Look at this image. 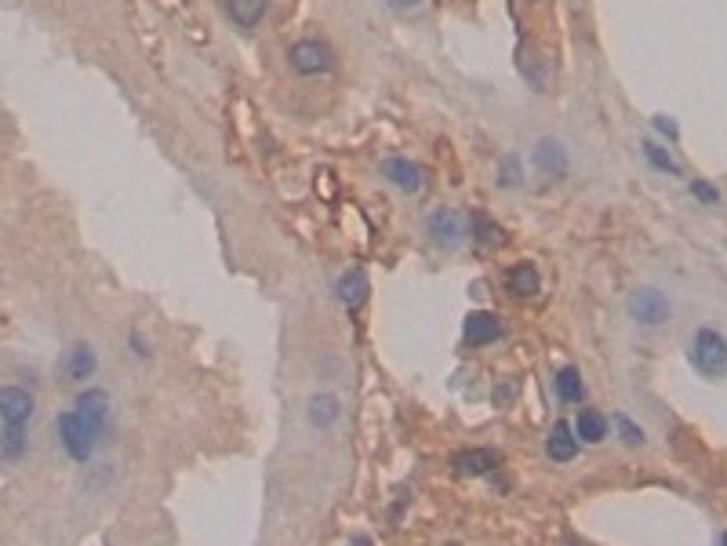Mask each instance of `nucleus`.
Segmentation results:
<instances>
[{"instance_id":"f257e3e1","label":"nucleus","mask_w":727,"mask_h":546,"mask_svg":"<svg viewBox=\"0 0 727 546\" xmlns=\"http://www.w3.org/2000/svg\"><path fill=\"white\" fill-rule=\"evenodd\" d=\"M691 368H695L702 379L709 383H720L727 372V339L717 332V328H695L691 332V346H688Z\"/></svg>"},{"instance_id":"f03ea898","label":"nucleus","mask_w":727,"mask_h":546,"mask_svg":"<svg viewBox=\"0 0 727 546\" xmlns=\"http://www.w3.org/2000/svg\"><path fill=\"white\" fill-rule=\"evenodd\" d=\"M55 434H59V445L66 448L73 463H91V455L99 452V445L106 437L95 430L91 423H84L77 412H59L55 415Z\"/></svg>"},{"instance_id":"7ed1b4c3","label":"nucleus","mask_w":727,"mask_h":546,"mask_svg":"<svg viewBox=\"0 0 727 546\" xmlns=\"http://www.w3.org/2000/svg\"><path fill=\"white\" fill-rule=\"evenodd\" d=\"M626 314L633 324L640 328H662V324L673 317V303H669V295L655 284H640L633 288L626 299Z\"/></svg>"},{"instance_id":"20e7f679","label":"nucleus","mask_w":727,"mask_h":546,"mask_svg":"<svg viewBox=\"0 0 727 546\" xmlns=\"http://www.w3.org/2000/svg\"><path fill=\"white\" fill-rule=\"evenodd\" d=\"M288 62L299 77H320V73L335 70V51L317 37H306V41H295L288 48Z\"/></svg>"},{"instance_id":"39448f33","label":"nucleus","mask_w":727,"mask_h":546,"mask_svg":"<svg viewBox=\"0 0 727 546\" xmlns=\"http://www.w3.org/2000/svg\"><path fill=\"white\" fill-rule=\"evenodd\" d=\"M426 237L440 252H455L466 241V223L455 208H437V212L426 215Z\"/></svg>"},{"instance_id":"423d86ee","label":"nucleus","mask_w":727,"mask_h":546,"mask_svg":"<svg viewBox=\"0 0 727 546\" xmlns=\"http://www.w3.org/2000/svg\"><path fill=\"white\" fill-rule=\"evenodd\" d=\"M73 412L84 419V423H91L95 430H99L102 437L113 430V401L106 390H99V386H88L84 394L73 401Z\"/></svg>"},{"instance_id":"0eeeda50","label":"nucleus","mask_w":727,"mask_h":546,"mask_svg":"<svg viewBox=\"0 0 727 546\" xmlns=\"http://www.w3.org/2000/svg\"><path fill=\"white\" fill-rule=\"evenodd\" d=\"M33 397L22 386H0V430H30Z\"/></svg>"},{"instance_id":"6e6552de","label":"nucleus","mask_w":727,"mask_h":546,"mask_svg":"<svg viewBox=\"0 0 727 546\" xmlns=\"http://www.w3.org/2000/svg\"><path fill=\"white\" fill-rule=\"evenodd\" d=\"M379 175L393 186V190L408 193V197H415V193L426 186V172H422V164L408 161V157H386V161L379 164Z\"/></svg>"},{"instance_id":"1a4fd4ad","label":"nucleus","mask_w":727,"mask_h":546,"mask_svg":"<svg viewBox=\"0 0 727 546\" xmlns=\"http://www.w3.org/2000/svg\"><path fill=\"white\" fill-rule=\"evenodd\" d=\"M531 161H535V168L546 179H564V175L571 172V157H568V146L560 139H538L535 150H531Z\"/></svg>"},{"instance_id":"9d476101","label":"nucleus","mask_w":727,"mask_h":546,"mask_svg":"<svg viewBox=\"0 0 727 546\" xmlns=\"http://www.w3.org/2000/svg\"><path fill=\"white\" fill-rule=\"evenodd\" d=\"M95 368H99V357H95V350L88 343H73L59 361V372L66 383H88Z\"/></svg>"},{"instance_id":"9b49d317","label":"nucleus","mask_w":727,"mask_h":546,"mask_svg":"<svg viewBox=\"0 0 727 546\" xmlns=\"http://www.w3.org/2000/svg\"><path fill=\"white\" fill-rule=\"evenodd\" d=\"M498 335H502V317L491 314V310H473V314H466V321H462V339H466V346H488L495 343Z\"/></svg>"},{"instance_id":"f8f14e48","label":"nucleus","mask_w":727,"mask_h":546,"mask_svg":"<svg viewBox=\"0 0 727 546\" xmlns=\"http://www.w3.org/2000/svg\"><path fill=\"white\" fill-rule=\"evenodd\" d=\"M498 459H502V455H498L495 448H466V452H459L451 459V470L459 477H484L495 470Z\"/></svg>"},{"instance_id":"ddd939ff","label":"nucleus","mask_w":727,"mask_h":546,"mask_svg":"<svg viewBox=\"0 0 727 546\" xmlns=\"http://www.w3.org/2000/svg\"><path fill=\"white\" fill-rule=\"evenodd\" d=\"M546 455L553 459V463H571V459H575V455H578V437H575V430H571V423H564V419H560V423L549 430Z\"/></svg>"},{"instance_id":"4468645a","label":"nucleus","mask_w":727,"mask_h":546,"mask_svg":"<svg viewBox=\"0 0 727 546\" xmlns=\"http://www.w3.org/2000/svg\"><path fill=\"white\" fill-rule=\"evenodd\" d=\"M506 288L517 295V299H535V295L542 292V273H538L535 263H517L506 273Z\"/></svg>"},{"instance_id":"2eb2a0df","label":"nucleus","mask_w":727,"mask_h":546,"mask_svg":"<svg viewBox=\"0 0 727 546\" xmlns=\"http://www.w3.org/2000/svg\"><path fill=\"white\" fill-rule=\"evenodd\" d=\"M335 299H339L346 310H357V306L368 299V277H364L360 270L342 273L339 281H335Z\"/></svg>"},{"instance_id":"dca6fc26","label":"nucleus","mask_w":727,"mask_h":546,"mask_svg":"<svg viewBox=\"0 0 727 546\" xmlns=\"http://www.w3.org/2000/svg\"><path fill=\"white\" fill-rule=\"evenodd\" d=\"M269 11V0H226V15L237 22L240 30H255Z\"/></svg>"},{"instance_id":"f3484780","label":"nucleus","mask_w":727,"mask_h":546,"mask_svg":"<svg viewBox=\"0 0 727 546\" xmlns=\"http://www.w3.org/2000/svg\"><path fill=\"white\" fill-rule=\"evenodd\" d=\"M571 430H575L578 441H586V445H600V441L608 437V419H604L597 408H582Z\"/></svg>"},{"instance_id":"a211bd4d","label":"nucleus","mask_w":727,"mask_h":546,"mask_svg":"<svg viewBox=\"0 0 727 546\" xmlns=\"http://www.w3.org/2000/svg\"><path fill=\"white\" fill-rule=\"evenodd\" d=\"M306 415H309V423L317 426V430H328V426L342 415V401L335 394H313V397H309Z\"/></svg>"},{"instance_id":"6ab92c4d","label":"nucleus","mask_w":727,"mask_h":546,"mask_svg":"<svg viewBox=\"0 0 727 546\" xmlns=\"http://www.w3.org/2000/svg\"><path fill=\"white\" fill-rule=\"evenodd\" d=\"M553 390H557V397L564 401V405H582L586 401V383H582V375H578V368H560L557 379H553Z\"/></svg>"},{"instance_id":"aec40b11","label":"nucleus","mask_w":727,"mask_h":546,"mask_svg":"<svg viewBox=\"0 0 727 546\" xmlns=\"http://www.w3.org/2000/svg\"><path fill=\"white\" fill-rule=\"evenodd\" d=\"M644 157H648L651 168H658L662 175H680V164L669 157L666 146H658V142H644Z\"/></svg>"},{"instance_id":"412c9836","label":"nucleus","mask_w":727,"mask_h":546,"mask_svg":"<svg viewBox=\"0 0 727 546\" xmlns=\"http://www.w3.org/2000/svg\"><path fill=\"white\" fill-rule=\"evenodd\" d=\"M520 73H524V77L535 84V91H546L549 77H546V66H542V59H538V55H531V51H520Z\"/></svg>"},{"instance_id":"4be33fe9","label":"nucleus","mask_w":727,"mask_h":546,"mask_svg":"<svg viewBox=\"0 0 727 546\" xmlns=\"http://www.w3.org/2000/svg\"><path fill=\"white\" fill-rule=\"evenodd\" d=\"M473 230H477V244H480V248H495V244H502V230H498V226L491 223V219L484 212L473 215Z\"/></svg>"},{"instance_id":"5701e85b","label":"nucleus","mask_w":727,"mask_h":546,"mask_svg":"<svg viewBox=\"0 0 727 546\" xmlns=\"http://www.w3.org/2000/svg\"><path fill=\"white\" fill-rule=\"evenodd\" d=\"M615 426H618V434H622V441H626L629 448H640V445H644V430H640V426L633 423L629 415L618 412L615 415Z\"/></svg>"},{"instance_id":"b1692460","label":"nucleus","mask_w":727,"mask_h":546,"mask_svg":"<svg viewBox=\"0 0 727 546\" xmlns=\"http://www.w3.org/2000/svg\"><path fill=\"white\" fill-rule=\"evenodd\" d=\"M691 197H695V201H702V204H709V208H713V204H720V190L709 179H691Z\"/></svg>"},{"instance_id":"393cba45","label":"nucleus","mask_w":727,"mask_h":546,"mask_svg":"<svg viewBox=\"0 0 727 546\" xmlns=\"http://www.w3.org/2000/svg\"><path fill=\"white\" fill-rule=\"evenodd\" d=\"M517 157H506V161H502V175H498V186H506V190H513V186H517L520 182V175H517Z\"/></svg>"},{"instance_id":"a878e982","label":"nucleus","mask_w":727,"mask_h":546,"mask_svg":"<svg viewBox=\"0 0 727 546\" xmlns=\"http://www.w3.org/2000/svg\"><path fill=\"white\" fill-rule=\"evenodd\" d=\"M513 397H517V383H513V379H506V383H502L495 394H491V401H495V408H509V405H513Z\"/></svg>"},{"instance_id":"bb28decb","label":"nucleus","mask_w":727,"mask_h":546,"mask_svg":"<svg viewBox=\"0 0 727 546\" xmlns=\"http://www.w3.org/2000/svg\"><path fill=\"white\" fill-rule=\"evenodd\" d=\"M655 128H658V132H666L669 139H677V124L666 121V117H655Z\"/></svg>"},{"instance_id":"cd10ccee","label":"nucleus","mask_w":727,"mask_h":546,"mask_svg":"<svg viewBox=\"0 0 727 546\" xmlns=\"http://www.w3.org/2000/svg\"><path fill=\"white\" fill-rule=\"evenodd\" d=\"M389 4H393V8H419L422 0H389Z\"/></svg>"}]
</instances>
